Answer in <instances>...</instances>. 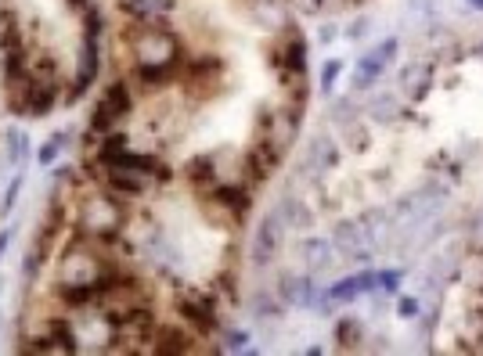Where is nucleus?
<instances>
[{
	"label": "nucleus",
	"instance_id": "nucleus-9",
	"mask_svg": "<svg viewBox=\"0 0 483 356\" xmlns=\"http://www.w3.org/2000/svg\"><path fill=\"white\" fill-rule=\"evenodd\" d=\"M375 281H379V288L393 291V288H397V281H400V274H397V270H386V274H379V277H375Z\"/></svg>",
	"mask_w": 483,
	"mask_h": 356
},
{
	"label": "nucleus",
	"instance_id": "nucleus-12",
	"mask_svg": "<svg viewBox=\"0 0 483 356\" xmlns=\"http://www.w3.org/2000/svg\"><path fill=\"white\" fill-rule=\"evenodd\" d=\"M469 4H472V8H483V0H469Z\"/></svg>",
	"mask_w": 483,
	"mask_h": 356
},
{
	"label": "nucleus",
	"instance_id": "nucleus-5",
	"mask_svg": "<svg viewBox=\"0 0 483 356\" xmlns=\"http://www.w3.org/2000/svg\"><path fill=\"white\" fill-rule=\"evenodd\" d=\"M425 87H429V65H425V62H415V65H408V69L400 72V90H404L408 97H422Z\"/></svg>",
	"mask_w": 483,
	"mask_h": 356
},
{
	"label": "nucleus",
	"instance_id": "nucleus-7",
	"mask_svg": "<svg viewBox=\"0 0 483 356\" xmlns=\"http://www.w3.org/2000/svg\"><path fill=\"white\" fill-rule=\"evenodd\" d=\"M282 291L289 303H310V281H303V277H285Z\"/></svg>",
	"mask_w": 483,
	"mask_h": 356
},
{
	"label": "nucleus",
	"instance_id": "nucleus-3",
	"mask_svg": "<svg viewBox=\"0 0 483 356\" xmlns=\"http://www.w3.org/2000/svg\"><path fill=\"white\" fill-rule=\"evenodd\" d=\"M393 54H397V40L390 36V40H383L375 50H368L361 62H357V76H354V83L364 90V87H371L375 80H379L383 72H386V65L393 62Z\"/></svg>",
	"mask_w": 483,
	"mask_h": 356
},
{
	"label": "nucleus",
	"instance_id": "nucleus-2",
	"mask_svg": "<svg viewBox=\"0 0 483 356\" xmlns=\"http://www.w3.org/2000/svg\"><path fill=\"white\" fill-rule=\"evenodd\" d=\"M437 209H440V191H437V188H425V191H418V195L400 198V202L393 205V212H390V223H393L397 230H415V227H422L429 216H433Z\"/></svg>",
	"mask_w": 483,
	"mask_h": 356
},
{
	"label": "nucleus",
	"instance_id": "nucleus-1",
	"mask_svg": "<svg viewBox=\"0 0 483 356\" xmlns=\"http://www.w3.org/2000/svg\"><path fill=\"white\" fill-rule=\"evenodd\" d=\"M8 104L43 119L73 104L97 72L83 0H4Z\"/></svg>",
	"mask_w": 483,
	"mask_h": 356
},
{
	"label": "nucleus",
	"instance_id": "nucleus-8",
	"mask_svg": "<svg viewBox=\"0 0 483 356\" xmlns=\"http://www.w3.org/2000/svg\"><path fill=\"white\" fill-rule=\"evenodd\" d=\"M393 112H397V101H393V97H379V101L371 104V115H375V119H390Z\"/></svg>",
	"mask_w": 483,
	"mask_h": 356
},
{
	"label": "nucleus",
	"instance_id": "nucleus-10",
	"mask_svg": "<svg viewBox=\"0 0 483 356\" xmlns=\"http://www.w3.org/2000/svg\"><path fill=\"white\" fill-rule=\"evenodd\" d=\"M400 317H418V299H400Z\"/></svg>",
	"mask_w": 483,
	"mask_h": 356
},
{
	"label": "nucleus",
	"instance_id": "nucleus-11",
	"mask_svg": "<svg viewBox=\"0 0 483 356\" xmlns=\"http://www.w3.org/2000/svg\"><path fill=\"white\" fill-rule=\"evenodd\" d=\"M339 76V62H329L325 65V72H321V80H325V87H332V80Z\"/></svg>",
	"mask_w": 483,
	"mask_h": 356
},
{
	"label": "nucleus",
	"instance_id": "nucleus-6",
	"mask_svg": "<svg viewBox=\"0 0 483 356\" xmlns=\"http://www.w3.org/2000/svg\"><path fill=\"white\" fill-rule=\"evenodd\" d=\"M371 281H375V274H357V277H346V281H339V284L329 291V299L346 303V299H354V295H364V291L371 288Z\"/></svg>",
	"mask_w": 483,
	"mask_h": 356
},
{
	"label": "nucleus",
	"instance_id": "nucleus-4",
	"mask_svg": "<svg viewBox=\"0 0 483 356\" xmlns=\"http://www.w3.org/2000/svg\"><path fill=\"white\" fill-rule=\"evenodd\" d=\"M299 259L307 270H325L332 263V245L325 237H307V242H299Z\"/></svg>",
	"mask_w": 483,
	"mask_h": 356
}]
</instances>
